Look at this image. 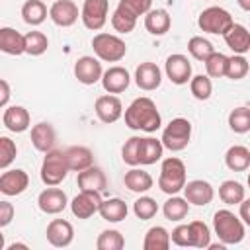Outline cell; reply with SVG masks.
<instances>
[{
	"label": "cell",
	"mask_w": 250,
	"mask_h": 250,
	"mask_svg": "<svg viewBox=\"0 0 250 250\" xmlns=\"http://www.w3.org/2000/svg\"><path fill=\"white\" fill-rule=\"evenodd\" d=\"M188 51L191 53L193 59H197V61H205L209 55L215 53V47H213V43L207 41L205 37L195 35V37H191V39L188 41Z\"/></svg>",
	"instance_id": "cell-41"
},
{
	"label": "cell",
	"mask_w": 250,
	"mask_h": 250,
	"mask_svg": "<svg viewBox=\"0 0 250 250\" xmlns=\"http://www.w3.org/2000/svg\"><path fill=\"white\" fill-rule=\"evenodd\" d=\"M170 232L164 227H150L145 234L143 248L145 250H168L170 248Z\"/></svg>",
	"instance_id": "cell-30"
},
{
	"label": "cell",
	"mask_w": 250,
	"mask_h": 250,
	"mask_svg": "<svg viewBox=\"0 0 250 250\" xmlns=\"http://www.w3.org/2000/svg\"><path fill=\"white\" fill-rule=\"evenodd\" d=\"M98 213L102 215V219H104V221L119 223V221H123V219L127 217L129 209H127V203H125L123 199H119V197H111V199L102 201V205H100V211H98Z\"/></svg>",
	"instance_id": "cell-28"
},
{
	"label": "cell",
	"mask_w": 250,
	"mask_h": 250,
	"mask_svg": "<svg viewBox=\"0 0 250 250\" xmlns=\"http://www.w3.org/2000/svg\"><path fill=\"white\" fill-rule=\"evenodd\" d=\"M150 6H152V0H119L115 10L137 21L139 16H145L146 12H150Z\"/></svg>",
	"instance_id": "cell-35"
},
{
	"label": "cell",
	"mask_w": 250,
	"mask_h": 250,
	"mask_svg": "<svg viewBox=\"0 0 250 250\" xmlns=\"http://www.w3.org/2000/svg\"><path fill=\"white\" fill-rule=\"evenodd\" d=\"M238 2V6L244 10V12H250V0H236Z\"/></svg>",
	"instance_id": "cell-52"
},
{
	"label": "cell",
	"mask_w": 250,
	"mask_h": 250,
	"mask_svg": "<svg viewBox=\"0 0 250 250\" xmlns=\"http://www.w3.org/2000/svg\"><path fill=\"white\" fill-rule=\"evenodd\" d=\"M170 238H172V242H174L176 246H193L189 225H178V227L170 232Z\"/></svg>",
	"instance_id": "cell-47"
},
{
	"label": "cell",
	"mask_w": 250,
	"mask_h": 250,
	"mask_svg": "<svg viewBox=\"0 0 250 250\" xmlns=\"http://www.w3.org/2000/svg\"><path fill=\"white\" fill-rule=\"evenodd\" d=\"M49 18L59 27H70L78 20V6L72 0H57L49 8Z\"/></svg>",
	"instance_id": "cell-13"
},
{
	"label": "cell",
	"mask_w": 250,
	"mask_h": 250,
	"mask_svg": "<svg viewBox=\"0 0 250 250\" xmlns=\"http://www.w3.org/2000/svg\"><path fill=\"white\" fill-rule=\"evenodd\" d=\"M166 76L170 78V82L182 86V84H188L191 80V62L188 61L186 55H170L166 59Z\"/></svg>",
	"instance_id": "cell-10"
},
{
	"label": "cell",
	"mask_w": 250,
	"mask_h": 250,
	"mask_svg": "<svg viewBox=\"0 0 250 250\" xmlns=\"http://www.w3.org/2000/svg\"><path fill=\"white\" fill-rule=\"evenodd\" d=\"M189 139H191V123L184 117H176L166 125L160 141H162L164 148L178 152V150H184L188 146Z\"/></svg>",
	"instance_id": "cell-7"
},
{
	"label": "cell",
	"mask_w": 250,
	"mask_h": 250,
	"mask_svg": "<svg viewBox=\"0 0 250 250\" xmlns=\"http://www.w3.org/2000/svg\"><path fill=\"white\" fill-rule=\"evenodd\" d=\"M225 43L229 49L234 51V55H244L250 51V31L240 25V23H234L225 35Z\"/></svg>",
	"instance_id": "cell-24"
},
{
	"label": "cell",
	"mask_w": 250,
	"mask_h": 250,
	"mask_svg": "<svg viewBox=\"0 0 250 250\" xmlns=\"http://www.w3.org/2000/svg\"><path fill=\"white\" fill-rule=\"evenodd\" d=\"M248 188H250V174H248Z\"/></svg>",
	"instance_id": "cell-55"
},
{
	"label": "cell",
	"mask_w": 250,
	"mask_h": 250,
	"mask_svg": "<svg viewBox=\"0 0 250 250\" xmlns=\"http://www.w3.org/2000/svg\"><path fill=\"white\" fill-rule=\"evenodd\" d=\"M102 205V195L100 191H90V189H80V193L70 201V211L78 219H90L94 213L100 211Z\"/></svg>",
	"instance_id": "cell-9"
},
{
	"label": "cell",
	"mask_w": 250,
	"mask_h": 250,
	"mask_svg": "<svg viewBox=\"0 0 250 250\" xmlns=\"http://www.w3.org/2000/svg\"><path fill=\"white\" fill-rule=\"evenodd\" d=\"M184 195L189 203L193 205H209L213 201V186L205 180H191V182H186L184 186Z\"/></svg>",
	"instance_id": "cell-18"
},
{
	"label": "cell",
	"mask_w": 250,
	"mask_h": 250,
	"mask_svg": "<svg viewBox=\"0 0 250 250\" xmlns=\"http://www.w3.org/2000/svg\"><path fill=\"white\" fill-rule=\"evenodd\" d=\"M47 240L51 246H57V248H64L72 242L74 238V229L68 221L64 219H53L49 225H47Z\"/></svg>",
	"instance_id": "cell-15"
},
{
	"label": "cell",
	"mask_w": 250,
	"mask_h": 250,
	"mask_svg": "<svg viewBox=\"0 0 250 250\" xmlns=\"http://www.w3.org/2000/svg\"><path fill=\"white\" fill-rule=\"evenodd\" d=\"M123 182H125V188H129L135 193H145V191H148L152 188V176L148 172H145V170H139V168L129 170L125 174Z\"/></svg>",
	"instance_id": "cell-31"
},
{
	"label": "cell",
	"mask_w": 250,
	"mask_h": 250,
	"mask_svg": "<svg viewBox=\"0 0 250 250\" xmlns=\"http://www.w3.org/2000/svg\"><path fill=\"white\" fill-rule=\"evenodd\" d=\"M184 186H186V164L176 156L162 160L158 188L168 195H176L178 191L184 189Z\"/></svg>",
	"instance_id": "cell-3"
},
{
	"label": "cell",
	"mask_w": 250,
	"mask_h": 250,
	"mask_svg": "<svg viewBox=\"0 0 250 250\" xmlns=\"http://www.w3.org/2000/svg\"><path fill=\"white\" fill-rule=\"evenodd\" d=\"M189 229H191L193 246H195V248H209V244H211L209 227H207L203 221H191V223H189Z\"/></svg>",
	"instance_id": "cell-44"
},
{
	"label": "cell",
	"mask_w": 250,
	"mask_h": 250,
	"mask_svg": "<svg viewBox=\"0 0 250 250\" xmlns=\"http://www.w3.org/2000/svg\"><path fill=\"white\" fill-rule=\"evenodd\" d=\"M205 70H207V76L211 78H221V76H227V62H229V57L215 51L213 55H209L205 61Z\"/></svg>",
	"instance_id": "cell-37"
},
{
	"label": "cell",
	"mask_w": 250,
	"mask_h": 250,
	"mask_svg": "<svg viewBox=\"0 0 250 250\" xmlns=\"http://www.w3.org/2000/svg\"><path fill=\"white\" fill-rule=\"evenodd\" d=\"M68 199H66V193L62 189H59L57 186H49L47 189H43L37 197V205L43 213L47 215H57L61 211H64Z\"/></svg>",
	"instance_id": "cell-12"
},
{
	"label": "cell",
	"mask_w": 250,
	"mask_h": 250,
	"mask_svg": "<svg viewBox=\"0 0 250 250\" xmlns=\"http://www.w3.org/2000/svg\"><path fill=\"white\" fill-rule=\"evenodd\" d=\"M219 197L223 203L227 205H240L242 199H244V188L240 182H234V180H227L219 186Z\"/></svg>",
	"instance_id": "cell-33"
},
{
	"label": "cell",
	"mask_w": 250,
	"mask_h": 250,
	"mask_svg": "<svg viewBox=\"0 0 250 250\" xmlns=\"http://www.w3.org/2000/svg\"><path fill=\"white\" fill-rule=\"evenodd\" d=\"M213 229L223 244H238L244 238V221L229 209H219L213 215Z\"/></svg>",
	"instance_id": "cell-2"
},
{
	"label": "cell",
	"mask_w": 250,
	"mask_h": 250,
	"mask_svg": "<svg viewBox=\"0 0 250 250\" xmlns=\"http://www.w3.org/2000/svg\"><path fill=\"white\" fill-rule=\"evenodd\" d=\"M96 115L102 123H115L121 115H123V105H121V100L117 96H111V94H105V96H100L96 100Z\"/></svg>",
	"instance_id": "cell-14"
},
{
	"label": "cell",
	"mask_w": 250,
	"mask_h": 250,
	"mask_svg": "<svg viewBox=\"0 0 250 250\" xmlns=\"http://www.w3.org/2000/svg\"><path fill=\"white\" fill-rule=\"evenodd\" d=\"M229 127L234 133H248L250 131V109L248 107H234L229 113Z\"/></svg>",
	"instance_id": "cell-40"
},
{
	"label": "cell",
	"mask_w": 250,
	"mask_h": 250,
	"mask_svg": "<svg viewBox=\"0 0 250 250\" xmlns=\"http://www.w3.org/2000/svg\"><path fill=\"white\" fill-rule=\"evenodd\" d=\"M49 47V39L45 33L41 31H27L25 33V53L31 57H39L47 51Z\"/></svg>",
	"instance_id": "cell-36"
},
{
	"label": "cell",
	"mask_w": 250,
	"mask_h": 250,
	"mask_svg": "<svg viewBox=\"0 0 250 250\" xmlns=\"http://www.w3.org/2000/svg\"><path fill=\"white\" fill-rule=\"evenodd\" d=\"M162 150H164V145L162 141L154 139V137H146V139H141V145H139V164H154L162 158Z\"/></svg>",
	"instance_id": "cell-27"
},
{
	"label": "cell",
	"mask_w": 250,
	"mask_h": 250,
	"mask_svg": "<svg viewBox=\"0 0 250 250\" xmlns=\"http://www.w3.org/2000/svg\"><path fill=\"white\" fill-rule=\"evenodd\" d=\"M55 141H57V135H55V129L51 123H37L31 127V143L33 146L39 150V152H49L53 150L55 146Z\"/></svg>",
	"instance_id": "cell-23"
},
{
	"label": "cell",
	"mask_w": 250,
	"mask_h": 250,
	"mask_svg": "<svg viewBox=\"0 0 250 250\" xmlns=\"http://www.w3.org/2000/svg\"><path fill=\"white\" fill-rule=\"evenodd\" d=\"M139 145H141V137H131L125 141V145L121 148V158L125 164H129V166L139 164Z\"/></svg>",
	"instance_id": "cell-46"
},
{
	"label": "cell",
	"mask_w": 250,
	"mask_h": 250,
	"mask_svg": "<svg viewBox=\"0 0 250 250\" xmlns=\"http://www.w3.org/2000/svg\"><path fill=\"white\" fill-rule=\"evenodd\" d=\"M92 49L98 55V59L105 61V62H119L125 53H127V45L121 37L111 35V33H98L92 39Z\"/></svg>",
	"instance_id": "cell-6"
},
{
	"label": "cell",
	"mask_w": 250,
	"mask_h": 250,
	"mask_svg": "<svg viewBox=\"0 0 250 250\" xmlns=\"http://www.w3.org/2000/svg\"><path fill=\"white\" fill-rule=\"evenodd\" d=\"M189 211V201L186 197H178L172 195L164 205H162V213L168 221H182Z\"/></svg>",
	"instance_id": "cell-34"
},
{
	"label": "cell",
	"mask_w": 250,
	"mask_h": 250,
	"mask_svg": "<svg viewBox=\"0 0 250 250\" xmlns=\"http://www.w3.org/2000/svg\"><path fill=\"white\" fill-rule=\"evenodd\" d=\"M27 186H29V176L20 168L6 170L0 176V191L4 195H20L27 189Z\"/></svg>",
	"instance_id": "cell-16"
},
{
	"label": "cell",
	"mask_w": 250,
	"mask_h": 250,
	"mask_svg": "<svg viewBox=\"0 0 250 250\" xmlns=\"http://www.w3.org/2000/svg\"><path fill=\"white\" fill-rule=\"evenodd\" d=\"M131 82L129 72L123 66H109L102 76V86L107 94H121Z\"/></svg>",
	"instance_id": "cell-19"
},
{
	"label": "cell",
	"mask_w": 250,
	"mask_h": 250,
	"mask_svg": "<svg viewBox=\"0 0 250 250\" xmlns=\"http://www.w3.org/2000/svg\"><path fill=\"white\" fill-rule=\"evenodd\" d=\"M225 164L232 172H244L250 166V150L242 145H234L225 154Z\"/></svg>",
	"instance_id": "cell-29"
},
{
	"label": "cell",
	"mask_w": 250,
	"mask_h": 250,
	"mask_svg": "<svg viewBox=\"0 0 250 250\" xmlns=\"http://www.w3.org/2000/svg\"><path fill=\"white\" fill-rule=\"evenodd\" d=\"M16 248H27L25 244H12V246H8V250H16Z\"/></svg>",
	"instance_id": "cell-54"
},
{
	"label": "cell",
	"mask_w": 250,
	"mask_h": 250,
	"mask_svg": "<svg viewBox=\"0 0 250 250\" xmlns=\"http://www.w3.org/2000/svg\"><path fill=\"white\" fill-rule=\"evenodd\" d=\"M0 51L14 57L25 53V35L14 27H0Z\"/></svg>",
	"instance_id": "cell-21"
},
{
	"label": "cell",
	"mask_w": 250,
	"mask_h": 250,
	"mask_svg": "<svg viewBox=\"0 0 250 250\" xmlns=\"http://www.w3.org/2000/svg\"><path fill=\"white\" fill-rule=\"evenodd\" d=\"M189 90H191L193 98H197V100H209L211 94H213L211 76H207V74L191 76V80H189Z\"/></svg>",
	"instance_id": "cell-39"
},
{
	"label": "cell",
	"mask_w": 250,
	"mask_h": 250,
	"mask_svg": "<svg viewBox=\"0 0 250 250\" xmlns=\"http://www.w3.org/2000/svg\"><path fill=\"white\" fill-rule=\"evenodd\" d=\"M107 8H109L107 0H84L80 12L82 23L92 31L102 29L107 21Z\"/></svg>",
	"instance_id": "cell-8"
},
{
	"label": "cell",
	"mask_w": 250,
	"mask_h": 250,
	"mask_svg": "<svg viewBox=\"0 0 250 250\" xmlns=\"http://www.w3.org/2000/svg\"><path fill=\"white\" fill-rule=\"evenodd\" d=\"M133 213L137 215V219L148 221V219H152V217L158 213V205H156V201H154L152 197L143 195V197H139V199L133 203Z\"/></svg>",
	"instance_id": "cell-42"
},
{
	"label": "cell",
	"mask_w": 250,
	"mask_h": 250,
	"mask_svg": "<svg viewBox=\"0 0 250 250\" xmlns=\"http://www.w3.org/2000/svg\"><path fill=\"white\" fill-rule=\"evenodd\" d=\"M172 25V20H170V14L166 10H150L145 14V27L148 33L152 35H164Z\"/></svg>",
	"instance_id": "cell-26"
},
{
	"label": "cell",
	"mask_w": 250,
	"mask_h": 250,
	"mask_svg": "<svg viewBox=\"0 0 250 250\" xmlns=\"http://www.w3.org/2000/svg\"><path fill=\"white\" fill-rule=\"evenodd\" d=\"M76 184L80 189H90V191H104L105 186H107V180H105V174L102 168L98 166H90L82 172H78V178H76Z\"/></svg>",
	"instance_id": "cell-22"
},
{
	"label": "cell",
	"mask_w": 250,
	"mask_h": 250,
	"mask_svg": "<svg viewBox=\"0 0 250 250\" xmlns=\"http://www.w3.org/2000/svg\"><path fill=\"white\" fill-rule=\"evenodd\" d=\"M162 123V117L156 109V104L143 96L131 102V105L125 109V125L133 131H146L154 133Z\"/></svg>",
	"instance_id": "cell-1"
},
{
	"label": "cell",
	"mask_w": 250,
	"mask_h": 250,
	"mask_svg": "<svg viewBox=\"0 0 250 250\" xmlns=\"http://www.w3.org/2000/svg\"><path fill=\"white\" fill-rule=\"evenodd\" d=\"M197 25L201 31L205 33H213V35H225L232 25V16L225 10V8H219V6H209L205 8L199 18H197Z\"/></svg>",
	"instance_id": "cell-5"
},
{
	"label": "cell",
	"mask_w": 250,
	"mask_h": 250,
	"mask_svg": "<svg viewBox=\"0 0 250 250\" xmlns=\"http://www.w3.org/2000/svg\"><path fill=\"white\" fill-rule=\"evenodd\" d=\"M16 154H18L16 143L10 137H0V168L2 170H6L14 162Z\"/></svg>",
	"instance_id": "cell-45"
},
{
	"label": "cell",
	"mask_w": 250,
	"mask_h": 250,
	"mask_svg": "<svg viewBox=\"0 0 250 250\" xmlns=\"http://www.w3.org/2000/svg\"><path fill=\"white\" fill-rule=\"evenodd\" d=\"M21 18L29 25H39L47 18V6L41 0H27L21 6Z\"/></svg>",
	"instance_id": "cell-32"
},
{
	"label": "cell",
	"mask_w": 250,
	"mask_h": 250,
	"mask_svg": "<svg viewBox=\"0 0 250 250\" xmlns=\"http://www.w3.org/2000/svg\"><path fill=\"white\" fill-rule=\"evenodd\" d=\"M111 25H113V29L115 31H119V33H131L133 29H135V25H137V21L135 20H131V18H127L125 14H121V12H113V16H111Z\"/></svg>",
	"instance_id": "cell-48"
},
{
	"label": "cell",
	"mask_w": 250,
	"mask_h": 250,
	"mask_svg": "<svg viewBox=\"0 0 250 250\" xmlns=\"http://www.w3.org/2000/svg\"><path fill=\"white\" fill-rule=\"evenodd\" d=\"M209 248H211V250H223L225 244H209Z\"/></svg>",
	"instance_id": "cell-53"
},
{
	"label": "cell",
	"mask_w": 250,
	"mask_h": 250,
	"mask_svg": "<svg viewBox=\"0 0 250 250\" xmlns=\"http://www.w3.org/2000/svg\"><path fill=\"white\" fill-rule=\"evenodd\" d=\"M68 162L64 150H49L45 152L43 164H41V180L45 186H59L66 174H68Z\"/></svg>",
	"instance_id": "cell-4"
},
{
	"label": "cell",
	"mask_w": 250,
	"mask_h": 250,
	"mask_svg": "<svg viewBox=\"0 0 250 250\" xmlns=\"http://www.w3.org/2000/svg\"><path fill=\"white\" fill-rule=\"evenodd\" d=\"M74 76L78 78V82L90 86V84H96L98 80H102L104 76V70H102V62L94 57H80L76 62H74Z\"/></svg>",
	"instance_id": "cell-11"
},
{
	"label": "cell",
	"mask_w": 250,
	"mask_h": 250,
	"mask_svg": "<svg viewBox=\"0 0 250 250\" xmlns=\"http://www.w3.org/2000/svg\"><path fill=\"white\" fill-rule=\"evenodd\" d=\"M0 105L2 107H6L8 105V100H10V86H8V82L6 80H0Z\"/></svg>",
	"instance_id": "cell-50"
},
{
	"label": "cell",
	"mask_w": 250,
	"mask_h": 250,
	"mask_svg": "<svg viewBox=\"0 0 250 250\" xmlns=\"http://www.w3.org/2000/svg\"><path fill=\"white\" fill-rule=\"evenodd\" d=\"M2 123L12 133H23V131L29 129L31 117H29V111L25 107H21V105H10V107L4 109Z\"/></svg>",
	"instance_id": "cell-20"
},
{
	"label": "cell",
	"mask_w": 250,
	"mask_h": 250,
	"mask_svg": "<svg viewBox=\"0 0 250 250\" xmlns=\"http://www.w3.org/2000/svg\"><path fill=\"white\" fill-rule=\"evenodd\" d=\"M248 68H250V64L242 55H232V57H229V62H227V78L240 80L248 74Z\"/></svg>",
	"instance_id": "cell-43"
},
{
	"label": "cell",
	"mask_w": 250,
	"mask_h": 250,
	"mask_svg": "<svg viewBox=\"0 0 250 250\" xmlns=\"http://www.w3.org/2000/svg\"><path fill=\"white\" fill-rule=\"evenodd\" d=\"M66 154V162H68V168L74 170V172H82L86 168H90L94 164V154L88 146H68L64 150Z\"/></svg>",
	"instance_id": "cell-25"
},
{
	"label": "cell",
	"mask_w": 250,
	"mask_h": 250,
	"mask_svg": "<svg viewBox=\"0 0 250 250\" xmlns=\"http://www.w3.org/2000/svg\"><path fill=\"white\" fill-rule=\"evenodd\" d=\"M96 246H98V250H121L125 246V238L119 230L107 229L98 236Z\"/></svg>",
	"instance_id": "cell-38"
},
{
	"label": "cell",
	"mask_w": 250,
	"mask_h": 250,
	"mask_svg": "<svg viewBox=\"0 0 250 250\" xmlns=\"http://www.w3.org/2000/svg\"><path fill=\"white\" fill-rule=\"evenodd\" d=\"M14 219V205L10 201H0V227L10 225Z\"/></svg>",
	"instance_id": "cell-49"
},
{
	"label": "cell",
	"mask_w": 250,
	"mask_h": 250,
	"mask_svg": "<svg viewBox=\"0 0 250 250\" xmlns=\"http://www.w3.org/2000/svg\"><path fill=\"white\" fill-rule=\"evenodd\" d=\"M135 82H137V86H139L141 90H145V92L156 90V88L160 86V82H162V72H160V68H158L154 62H150V61L141 62V64L137 66V70H135Z\"/></svg>",
	"instance_id": "cell-17"
},
{
	"label": "cell",
	"mask_w": 250,
	"mask_h": 250,
	"mask_svg": "<svg viewBox=\"0 0 250 250\" xmlns=\"http://www.w3.org/2000/svg\"><path fill=\"white\" fill-rule=\"evenodd\" d=\"M240 219L244 221V225L250 227V199H242V203H240Z\"/></svg>",
	"instance_id": "cell-51"
}]
</instances>
